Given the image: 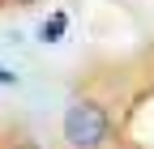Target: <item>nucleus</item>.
Returning a JSON list of instances; mask_svg holds the SVG:
<instances>
[{
	"label": "nucleus",
	"mask_w": 154,
	"mask_h": 149,
	"mask_svg": "<svg viewBox=\"0 0 154 149\" xmlns=\"http://www.w3.org/2000/svg\"><path fill=\"white\" fill-rule=\"evenodd\" d=\"M107 128H111V119L99 102H73L64 111V141L73 149H99L107 141Z\"/></svg>",
	"instance_id": "nucleus-1"
},
{
	"label": "nucleus",
	"mask_w": 154,
	"mask_h": 149,
	"mask_svg": "<svg viewBox=\"0 0 154 149\" xmlns=\"http://www.w3.org/2000/svg\"><path fill=\"white\" fill-rule=\"evenodd\" d=\"M60 30H64V17H51V26H43V39H56Z\"/></svg>",
	"instance_id": "nucleus-2"
},
{
	"label": "nucleus",
	"mask_w": 154,
	"mask_h": 149,
	"mask_svg": "<svg viewBox=\"0 0 154 149\" xmlns=\"http://www.w3.org/2000/svg\"><path fill=\"white\" fill-rule=\"evenodd\" d=\"M17 149H38V145H17Z\"/></svg>",
	"instance_id": "nucleus-3"
}]
</instances>
